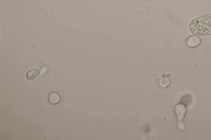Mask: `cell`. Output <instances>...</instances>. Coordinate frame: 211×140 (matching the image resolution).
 <instances>
[{
  "label": "cell",
  "mask_w": 211,
  "mask_h": 140,
  "mask_svg": "<svg viewBox=\"0 0 211 140\" xmlns=\"http://www.w3.org/2000/svg\"><path fill=\"white\" fill-rule=\"evenodd\" d=\"M189 29L192 35L196 36L211 35V14L192 20L189 24Z\"/></svg>",
  "instance_id": "6da1fadb"
},
{
  "label": "cell",
  "mask_w": 211,
  "mask_h": 140,
  "mask_svg": "<svg viewBox=\"0 0 211 140\" xmlns=\"http://www.w3.org/2000/svg\"><path fill=\"white\" fill-rule=\"evenodd\" d=\"M175 111L178 120L181 121L184 118L186 113V108L183 104H178L175 107Z\"/></svg>",
  "instance_id": "7a4b0ae2"
},
{
  "label": "cell",
  "mask_w": 211,
  "mask_h": 140,
  "mask_svg": "<svg viewBox=\"0 0 211 140\" xmlns=\"http://www.w3.org/2000/svg\"><path fill=\"white\" fill-rule=\"evenodd\" d=\"M201 39L197 36H191L187 40V45L190 47H195L199 46L201 43Z\"/></svg>",
  "instance_id": "3957f363"
},
{
  "label": "cell",
  "mask_w": 211,
  "mask_h": 140,
  "mask_svg": "<svg viewBox=\"0 0 211 140\" xmlns=\"http://www.w3.org/2000/svg\"><path fill=\"white\" fill-rule=\"evenodd\" d=\"M40 74V71L38 69L33 68L30 70L26 75V78L28 80H33L38 77Z\"/></svg>",
  "instance_id": "277c9868"
},
{
  "label": "cell",
  "mask_w": 211,
  "mask_h": 140,
  "mask_svg": "<svg viewBox=\"0 0 211 140\" xmlns=\"http://www.w3.org/2000/svg\"><path fill=\"white\" fill-rule=\"evenodd\" d=\"M61 98L57 93L52 92L49 96V101L52 104H56L59 103Z\"/></svg>",
  "instance_id": "5b68a950"
},
{
  "label": "cell",
  "mask_w": 211,
  "mask_h": 140,
  "mask_svg": "<svg viewBox=\"0 0 211 140\" xmlns=\"http://www.w3.org/2000/svg\"><path fill=\"white\" fill-rule=\"evenodd\" d=\"M171 83L170 78L167 76H163L160 80V84L164 88L169 86Z\"/></svg>",
  "instance_id": "8992f818"
}]
</instances>
